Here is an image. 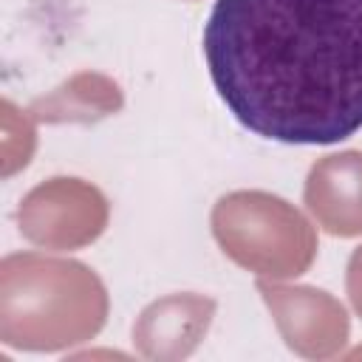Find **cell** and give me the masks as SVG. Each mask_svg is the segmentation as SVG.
I'll return each instance as SVG.
<instances>
[{
  "mask_svg": "<svg viewBox=\"0 0 362 362\" xmlns=\"http://www.w3.org/2000/svg\"><path fill=\"white\" fill-rule=\"evenodd\" d=\"M204 57L229 113L269 141L362 130V0H215Z\"/></svg>",
  "mask_w": 362,
  "mask_h": 362,
  "instance_id": "obj_1",
  "label": "cell"
}]
</instances>
